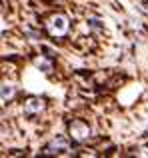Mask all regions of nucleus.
Here are the masks:
<instances>
[{
	"label": "nucleus",
	"mask_w": 148,
	"mask_h": 158,
	"mask_svg": "<svg viewBox=\"0 0 148 158\" xmlns=\"http://www.w3.org/2000/svg\"><path fill=\"white\" fill-rule=\"evenodd\" d=\"M68 30H70V22H68V18L64 14H52L50 18L46 20V32L50 36H54V38H62V36L68 34Z\"/></svg>",
	"instance_id": "1"
},
{
	"label": "nucleus",
	"mask_w": 148,
	"mask_h": 158,
	"mask_svg": "<svg viewBox=\"0 0 148 158\" xmlns=\"http://www.w3.org/2000/svg\"><path fill=\"white\" fill-rule=\"evenodd\" d=\"M68 134H70V138L76 144H84L90 138V126L84 120H72L68 124Z\"/></svg>",
	"instance_id": "2"
},
{
	"label": "nucleus",
	"mask_w": 148,
	"mask_h": 158,
	"mask_svg": "<svg viewBox=\"0 0 148 158\" xmlns=\"http://www.w3.org/2000/svg\"><path fill=\"white\" fill-rule=\"evenodd\" d=\"M68 148H70V142L66 136H56L46 144L42 154H60V152H68Z\"/></svg>",
	"instance_id": "3"
},
{
	"label": "nucleus",
	"mask_w": 148,
	"mask_h": 158,
	"mask_svg": "<svg viewBox=\"0 0 148 158\" xmlns=\"http://www.w3.org/2000/svg\"><path fill=\"white\" fill-rule=\"evenodd\" d=\"M44 108H46V102H44L40 96H30V98H26V102H24V114L36 116V114H40Z\"/></svg>",
	"instance_id": "4"
},
{
	"label": "nucleus",
	"mask_w": 148,
	"mask_h": 158,
	"mask_svg": "<svg viewBox=\"0 0 148 158\" xmlns=\"http://www.w3.org/2000/svg\"><path fill=\"white\" fill-rule=\"evenodd\" d=\"M12 96H14V88L8 84H2V104H6L8 100H12Z\"/></svg>",
	"instance_id": "5"
},
{
	"label": "nucleus",
	"mask_w": 148,
	"mask_h": 158,
	"mask_svg": "<svg viewBox=\"0 0 148 158\" xmlns=\"http://www.w3.org/2000/svg\"><path fill=\"white\" fill-rule=\"evenodd\" d=\"M36 66H38V68H42L44 72H52V64L50 62H46V60H36Z\"/></svg>",
	"instance_id": "6"
},
{
	"label": "nucleus",
	"mask_w": 148,
	"mask_h": 158,
	"mask_svg": "<svg viewBox=\"0 0 148 158\" xmlns=\"http://www.w3.org/2000/svg\"><path fill=\"white\" fill-rule=\"evenodd\" d=\"M146 136H148V128H146Z\"/></svg>",
	"instance_id": "7"
},
{
	"label": "nucleus",
	"mask_w": 148,
	"mask_h": 158,
	"mask_svg": "<svg viewBox=\"0 0 148 158\" xmlns=\"http://www.w3.org/2000/svg\"><path fill=\"white\" fill-rule=\"evenodd\" d=\"M146 2H148V0H146Z\"/></svg>",
	"instance_id": "8"
}]
</instances>
